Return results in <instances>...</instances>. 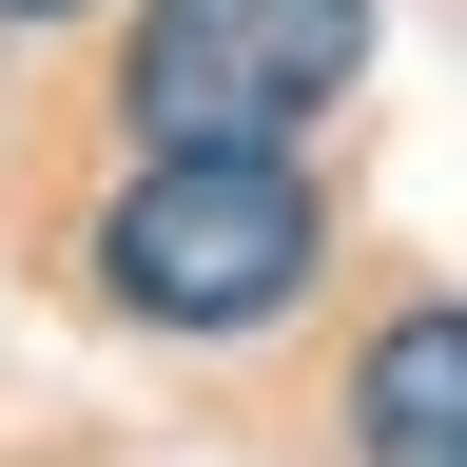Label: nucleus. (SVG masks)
Instances as JSON below:
<instances>
[{
  "instance_id": "2",
  "label": "nucleus",
  "mask_w": 467,
  "mask_h": 467,
  "mask_svg": "<svg viewBox=\"0 0 467 467\" xmlns=\"http://www.w3.org/2000/svg\"><path fill=\"white\" fill-rule=\"evenodd\" d=\"M312 175L292 156H137L98 195V292L137 331H254V312H292L312 292Z\"/></svg>"
},
{
  "instance_id": "1",
  "label": "nucleus",
  "mask_w": 467,
  "mask_h": 467,
  "mask_svg": "<svg viewBox=\"0 0 467 467\" xmlns=\"http://www.w3.org/2000/svg\"><path fill=\"white\" fill-rule=\"evenodd\" d=\"M370 78V0H137L117 117L137 156H292Z\"/></svg>"
},
{
  "instance_id": "3",
  "label": "nucleus",
  "mask_w": 467,
  "mask_h": 467,
  "mask_svg": "<svg viewBox=\"0 0 467 467\" xmlns=\"http://www.w3.org/2000/svg\"><path fill=\"white\" fill-rule=\"evenodd\" d=\"M350 448L370 467H467V292H409L350 350Z\"/></svg>"
},
{
  "instance_id": "4",
  "label": "nucleus",
  "mask_w": 467,
  "mask_h": 467,
  "mask_svg": "<svg viewBox=\"0 0 467 467\" xmlns=\"http://www.w3.org/2000/svg\"><path fill=\"white\" fill-rule=\"evenodd\" d=\"M0 20H20V39H39V20H78V0H0Z\"/></svg>"
}]
</instances>
